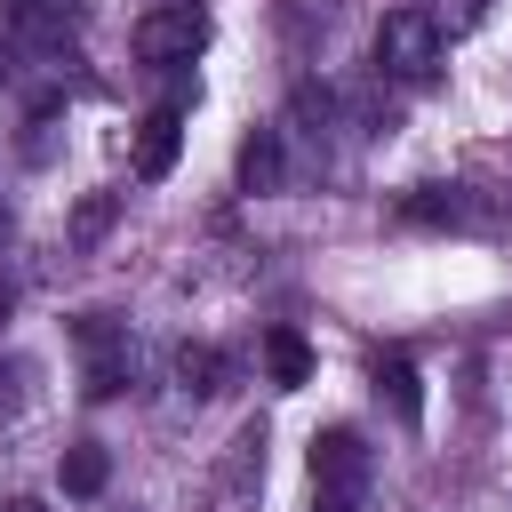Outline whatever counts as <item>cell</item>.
I'll return each mask as SVG.
<instances>
[{
  "mask_svg": "<svg viewBox=\"0 0 512 512\" xmlns=\"http://www.w3.org/2000/svg\"><path fill=\"white\" fill-rule=\"evenodd\" d=\"M368 472H376V456H368V440L352 424L312 432V512H360Z\"/></svg>",
  "mask_w": 512,
  "mask_h": 512,
  "instance_id": "obj_1",
  "label": "cell"
},
{
  "mask_svg": "<svg viewBox=\"0 0 512 512\" xmlns=\"http://www.w3.org/2000/svg\"><path fill=\"white\" fill-rule=\"evenodd\" d=\"M440 56H448V32H440L432 8H392V16L376 24V64H384L392 80H432Z\"/></svg>",
  "mask_w": 512,
  "mask_h": 512,
  "instance_id": "obj_2",
  "label": "cell"
},
{
  "mask_svg": "<svg viewBox=\"0 0 512 512\" xmlns=\"http://www.w3.org/2000/svg\"><path fill=\"white\" fill-rule=\"evenodd\" d=\"M72 344H80V384H88V400L128 392L136 352H128V328H120L112 312H80V320H72Z\"/></svg>",
  "mask_w": 512,
  "mask_h": 512,
  "instance_id": "obj_3",
  "label": "cell"
},
{
  "mask_svg": "<svg viewBox=\"0 0 512 512\" xmlns=\"http://www.w3.org/2000/svg\"><path fill=\"white\" fill-rule=\"evenodd\" d=\"M208 8L200 0H176V8H152L144 24H136V56L144 64H192L200 48H208Z\"/></svg>",
  "mask_w": 512,
  "mask_h": 512,
  "instance_id": "obj_4",
  "label": "cell"
},
{
  "mask_svg": "<svg viewBox=\"0 0 512 512\" xmlns=\"http://www.w3.org/2000/svg\"><path fill=\"white\" fill-rule=\"evenodd\" d=\"M176 152H184V112H176V104H152V112L136 120V176L160 184V176L176 168Z\"/></svg>",
  "mask_w": 512,
  "mask_h": 512,
  "instance_id": "obj_5",
  "label": "cell"
},
{
  "mask_svg": "<svg viewBox=\"0 0 512 512\" xmlns=\"http://www.w3.org/2000/svg\"><path fill=\"white\" fill-rule=\"evenodd\" d=\"M400 216L424 224V232H456V224H472V192H464V184H416V192L400 200Z\"/></svg>",
  "mask_w": 512,
  "mask_h": 512,
  "instance_id": "obj_6",
  "label": "cell"
},
{
  "mask_svg": "<svg viewBox=\"0 0 512 512\" xmlns=\"http://www.w3.org/2000/svg\"><path fill=\"white\" fill-rule=\"evenodd\" d=\"M376 392L392 400V416L416 432L424 424V376H416V360L408 352H376Z\"/></svg>",
  "mask_w": 512,
  "mask_h": 512,
  "instance_id": "obj_7",
  "label": "cell"
},
{
  "mask_svg": "<svg viewBox=\"0 0 512 512\" xmlns=\"http://www.w3.org/2000/svg\"><path fill=\"white\" fill-rule=\"evenodd\" d=\"M264 376H272V392L312 384V344H304L296 328H264Z\"/></svg>",
  "mask_w": 512,
  "mask_h": 512,
  "instance_id": "obj_8",
  "label": "cell"
},
{
  "mask_svg": "<svg viewBox=\"0 0 512 512\" xmlns=\"http://www.w3.org/2000/svg\"><path fill=\"white\" fill-rule=\"evenodd\" d=\"M280 168H288V152H280V128H256V136L240 144V160H232L240 192H272V184H280Z\"/></svg>",
  "mask_w": 512,
  "mask_h": 512,
  "instance_id": "obj_9",
  "label": "cell"
},
{
  "mask_svg": "<svg viewBox=\"0 0 512 512\" xmlns=\"http://www.w3.org/2000/svg\"><path fill=\"white\" fill-rule=\"evenodd\" d=\"M56 480H64V496H104L112 456H104L96 440H72V448H64V464H56Z\"/></svg>",
  "mask_w": 512,
  "mask_h": 512,
  "instance_id": "obj_10",
  "label": "cell"
},
{
  "mask_svg": "<svg viewBox=\"0 0 512 512\" xmlns=\"http://www.w3.org/2000/svg\"><path fill=\"white\" fill-rule=\"evenodd\" d=\"M176 376H184V392H224L232 360H224L216 344H184V352H176Z\"/></svg>",
  "mask_w": 512,
  "mask_h": 512,
  "instance_id": "obj_11",
  "label": "cell"
},
{
  "mask_svg": "<svg viewBox=\"0 0 512 512\" xmlns=\"http://www.w3.org/2000/svg\"><path fill=\"white\" fill-rule=\"evenodd\" d=\"M112 216H120V192H88L80 208H72V240L88 248V240H104L112 232Z\"/></svg>",
  "mask_w": 512,
  "mask_h": 512,
  "instance_id": "obj_12",
  "label": "cell"
},
{
  "mask_svg": "<svg viewBox=\"0 0 512 512\" xmlns=\"http://www.w3.org/2000/svg\"><path fill=\"white\" fill-rule=\"evenodd\" d=\"M0 16H8V24H40V16H48V0H0Z\"/></svg>",
  "mask_w": 512,
  "mask_h": 512,
  "instance_id": "obj_13",
  "label": "cell"
},
{
  "mask_svg": "<svg viewBox=\"0 0 512 512\" xmlns=\"http://www.w3.org/2000/svg\"><path fill=\"white\" fill-rule=\"evenodd\" d=\"M8 312H16V280L0 272V320H8Z\"/></svg>",
  "mask_w": 512,
  "mask_h": 512,
  "instance_id": "obj_14",
  "label": "cell"
},
{
  "mask_svg": "<svg viewBox=\"0 0 512 512\" xmlns=\"http://www.w3.org/2000/svg\"><path fill=\"white\" fill-rule=\"evenodd\" d=\"M0 80H16V48L8 40H0Z\"/></svg>",
  "mask_w": 512,
  "mask_h": 512,
  "instance_id": "obj_15",
  "label": "cell"
},
{
  "mask_svg": "<svg viewBox=\"0 0 512 512\" xmlns=\"http://www.w3.org/2000/svg\"><path fill=\"white\" fill-rule=\"evenodd\" d=\"M8 240H16V216H8V200H0V248H8Z\"/></svg>",
  "mask_w": 512,
  "mask_h": 512,
  "instance_id": "obj_16",
  "label": "cell"
},
{
  "mask_svg": "<svg viewBox=\"0 0 512 512\" xmlns=\"http://www.w3.org/2000/svg\"><path fill=\"white\" fill-rule=\"evenodd\" d=\"M0 512H48V504H32V496H16V504H0Z\"/></svg>",
  "mask_w": 512,
  "mask_h": 512,
  "instance_id": "obj_17",
  "label": "cell"
}]
</instances>
